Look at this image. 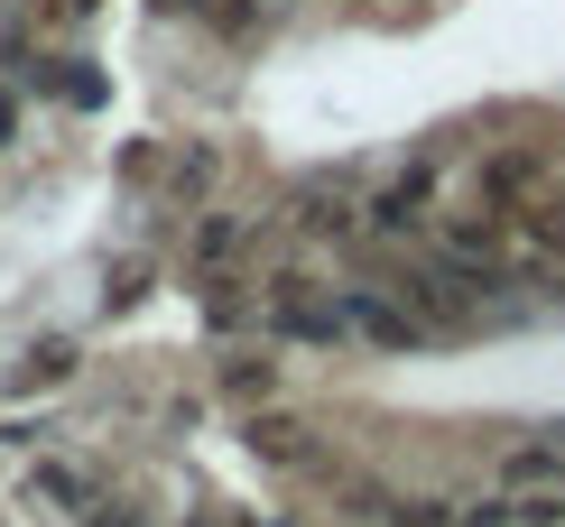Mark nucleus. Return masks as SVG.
I'll list each match as a JSON object with an SVG mask.
<instances>
[{"instance_id":"ddd939ff","label":"nucleus","mask_w":565,"mask_h":527,"mask_svg":"<svg viewBox=\"0 0 565 527\" xmlns=\"http://www.w3.org/2000/svg\"><path fill=\"white\" fill-rule=\"evenodd\" d=\"M371 527H455V499H427V491H390V509Z\"/></svg>"},{"instance_id":"39448f33","label":"nucleus","mask_w":565,"mask_h":527,"mask_svg":"<svg viewBox=\"0 0 565 527\" xmlns=\"http://www.w3.org/2000/svg\"><path fill=\"white\" fill-rule=\"evenodd\" d=\"M297 232H362V166H324L297 185Z\"/></svg>"},{"instance_id":"7ed1b4c3","label":"nucleus","mask_w":565,"mask_h":527,"mask_svg":"<svg viewBox=\"0 0 565 527\" xmlns=\"http://www.w3.org/2000/svg\"><path fill=\"white\" fill-rule=\"evenodd\" d=\"M473 185H482V213L520 223L537 195H556V158H547V149H491V158L473 166Z\"/></svg>"},{"instance_id":"20e7f679","label":"nucleus","mask_w":565,"mask_h":527,"mask_svg":"<svg viewBox=\"0 0 565 527\" xmlns=\"http://www.w3.org/2000/svg\"><path fill=\"white\" fill-rule=\"evenodd\" d=\"M334 315H343V343H381V352H417L427 324L390 297V287H334Z\"/></svg>"},{"instance_id":"dca6fc26","label":"nucleus","mask_w":565,"mask_h":527,"mask_svg":"<svg viewBox=\"0 0 565 527\" xmlns=\"http://www.w3.org/2000/svg\"><path fill=\"white\" fill-rule=\"evenodd\" d=\"M214 176H223V149H185V158H177V185H185V195H214Z\"/></svg>"},{"instance_id":"423d86ee","label":"nucleus","mask_w":565,"mask_h":527,"mask_svg":"<svg viewBox=\"0 0 565 527\" xmlns=\"http://www.w3.org/2000/svg\"><path fill=\"white\" fill-rule=\"evenodd\" d=\"M250 453L278 472H316L324 463V444H316V426L297 417V407H250Z\"/></svg>"},{"instance_id":"6e6552de","label":"nucleus","mask_w":565,"mask_h":527,"mask_svg":"<svg viewBox=\"0 0 565 527\" xmlns=\"http://www.w3.org/2000/svg\"><path fill=\"white\" fill-rule=\"evenodd\" d=\"M510 232H520V259H529V269H556V278H565V195H537Z\"/></svg>"},{"instance_id":"2eb2a0df","label":"nucleus","mask_w":565,"mask_h":527,"mask_svg":"<svg viewBox=\"0 0 565 527\" xmlns=\"http://www.w3.org/2000/svg\"><path fill=\"white\" fill-rule=\"evenodd\" d=\"M455 527H520V499H510V491H482V499H463V509H455Z\"/></svg>"},{"instance_id":"9d476101","label":"nucleus","mask_w":565,"mask_h":527,"mask_svg":"<svg viewBox=\"0 0 565 527\" xmlns=\"http://www.w3.org/2000/svg\"><path fill=\"white\" fill-rule=\"evenodd\" d=\"M214 389H223L232 407H269V398H278V362H269V352H223V362H214Z\"/></svg>"},{"instance_id":"f3484780","label":"nucleus","mask_w":565,"mask_h":527,"mask_svg":"<svg viewBox=\"0 0 565 527\" xmlns=\"http://www.w3.org/2000/svg\"><path fill=\"white\" fill-rule=\"evenodd\" d=\"M84 527H149V518H139L130 499H93V509H84Z\"/></svg>"},{"instance_id":"f03ea898","label":"nucleus","mask_w":565,"mask_h":527,"mask_svg":"<svg viewBox=\"0 0 565 527\" xmlns=\"http://www.w3.org/2000/svg\"><path fill=\"white\" fill-rule=\"evenodd\" d=\"M427 213H436V158H417L381 195H362V232L352 241H427Z\"/></svg>"},{"instance_id":"f8f14e48","label":"nucleus","mask_w":565,"mask_h":527,"mask_svg":"<svg viewBox=\"0 0 565 527\" xmlns=\"http://www.w3.org/2000/svg\"><path fill=\"white\" fill-rule=\"evenodd\" d=\"M38 499H46V509H75V518H84V509H93L103 491H93L75 463H38Z\"/></svg>"},{"instance_id":"f257e3e1","label":"nucleus","mask_w":565,"mask_h":527,"mask_svg":"<svg viewBox=\"0 0 565 527\" xmlns=\"http://www.w3.org/2000/svg\"><path fill=\"white\" fill-rule=\"evenodd\" d=\"M427 259H445V269H473V278H510L520 232H510L501 213H445V223H427Z\"/></svg>"},{"instance_id":"a211bd4d","label":"nucleus","mask_w":565,"mask_h":527,"mask_svg":"<svg viewBox=\"0 0 565 527\" xmlns=\"http://www.w3.org/2000/svg\"><path fill=\"white\" fill-rule=\"evenodd\" d=\"M10 130H19V103H10V93H0V149H10Z\"/></svg>"},{"instance_id":"aec40b11","label":"nucleus","mask_w":565,"mask_h":527,"mask_svg":"<svg viewBox=\"0 0 565 527\" xmlns=\"http://www.w3.org/2000/svg\"><path fill=\"white\" fill-rule=\"evenodd\" d=\"M75 10H93V0H75Z\"/></svg>"},{"instance_id":"1a4fd4ad","label":"nucleus","mask_w":565,"mask_h":527,"mask_svg":"<svg viewBox=\"0 0 565 527\" xmlns=\"http://www.w3.org/2000/svg\"><path fill=\"white\" fill-rule=\"evenodd\" d=\"M195 305H204V324H214V333H242L250 315H260V297H250L242 269H204L195 278Z\"/></svg>"},{"instance_id":"9b49d317","label":"nucleus","mask_w":565,"mask_h":527,"mask_svg":"<svg viewBox=\"0 0 565 527\" xmlns=\"http://www.w3.org/2000/svg\"><path fill=\"white\" fill-rule=\"evenodd\" d=\"M232 259H242V213L195 223V278H204V269H232Z\"/></svg>"},{"instance_id":"0eeeda50","label":"nucleus","mask_w":565,"mask_h":527,"mask_svg":"<svg viewBox=\"0 0 565 527\" xmlns=\"http://www.w3.org/2000/svg\"><path fill=\"white\" fill-rule=\"evenodd\" d=\"M75 370H84V343H75V333H38V343L10 362V398H46V389H65Z\"/></svg>"},{"instance_id":"6ab92c4d","label":"nucleus","mask_w":565,"mask_h":527,"mask_svg":"<svg viewBox=\"0 0 565 527\" xmlns=\"http://www.w3.org/2000/svg\"><path fill=\"white\" fill-rule=\"evenodd\" d=\"M260 527H288V518H260Z\"/></svg>"},{"instance_id":"4468645a","label":"nucleus","mask_w":565,"mask_h":527,"mask_svg":"<svg viewBox=\"0 0 565 527\" xmlns=\"http://www.w3.org/2000/svg\"><path fill=\"white\" fill-rule=\"evenodd\" d=\"M520 499V527H565V482H537V491H510Z\"/></svg>"}]
</instances>
